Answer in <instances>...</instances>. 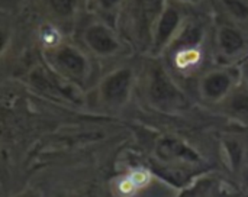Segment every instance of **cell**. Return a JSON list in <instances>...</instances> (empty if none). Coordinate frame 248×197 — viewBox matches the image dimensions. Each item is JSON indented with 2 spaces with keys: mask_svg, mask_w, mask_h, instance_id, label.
<instances>
[{
  "mask_svg": "<svg viewBox=\"0 0 248 197\" xmlns=\"http://www.w3.org/2000/svg\"><path fill=\"white\" fill-rule=\"evenodd\" d=\"M38 3L57 28L74 25L87 10V0H38Z\"/></svg>",
  "mask_w": 248,
  "mask_h": 197,
  "instance_id": "cell-7",
  "label": "cell"
},
{
  "mask_svg": "<svg viewBox=\"0 0 248 197\" xmlns=\"http://www.w3.org/2000/svg\"><path fill=\"white\" fill-rule=\"evenodd\" d=\"M214 45L219 58L237 65L248 57V30L221 19L214 30Z\"/></svg>",
  "mask_w": 248,
  "mask_h": 197,
  "instance_id": "cell-6",
  "label": "cell"
},
{
  "mask_svg": "<svg viewBox=\"0 0 248 197\" xmlns=\"http://www.w3.org/2000/svg\"><path fill=\"white\" fill-rule=\"evenodd\" d=\"M189 19V9L171 0H166L151 28L148 41V49L151 55L161 57L167 54L182 35Z\"/></svg>",
  "mask_w": 248,
  "mask_h": 197,
  "instance_id": "cell-3",
  "label": "cell"
},
{
  "mask_svg": "<svg viewBox=\"0 0 248 197\" xmlns=\"http://www.w3.org/2000/svg\"><path fill=\"white\" fill-rule=\"evenodd\" d=\"M92 55L81 46L68 41L45 48V60L64 80L73 84H86L93 73Z\"/></svg>",
  "mask_w": 248,
  "mask_h": 197,
  "instance_id": "cell-1",
  "label": "cell"
},
{
  "mask_svg": "<svg viewBox=\"0 0 248 197\" xmlns=\"http://www.w3.org/2000/svg\"><path fill=\"white\" fill-rule=\"evenodd\" d=\"M241 83L238 65H218L203 71L198 80L201 99L214 106H219Z\"/></svg>",
  "mask_w": 248,
  "mask_h": 197,
  "instance_id": "cell-5",
  "label": "cell"
},
{
  "mask_svg": "<svg viewBox=\"0 0 248 197\" xmlns=\"http://www.w3.org/2000/svg\"><path fill=\"white\" fill-rule=\"evenodd\" d=\"M212 4L222 20L248 30V0H212Z\"/></svg>",
  "mask_w": 248,
  "mask_h": 197,
  "instance_id": "cell-9",
  "label": "cell"
},
{
  "mask_svg": "<svg viewBox=\"0 0 248 197\" xmlns=\"http://www.w3.org/2000/svg\"><path fill=\"white\" fill-rule=\"evenodd\" d=\"M80 45L97 60H110L125 51V42L115 23L93 16L80 29Z\"/></svg>",
  "mask_w": 248,
  "mask_h": 197,
  "instance_id": "cell-2",
  "label": "cell"
},
{
  "mask_svg": "<svg viewBox=\"0 0 248 197\" xmlns=\"http://www.w3.org/2000/svg\"><path fill=\"white\" fill-rule=\"evenodd\" d=\"M171 1H174V3H177V4H180V6L186 7V9H193V7L202 6L206 0H171Z\"/></svg>",
  "mask_w": 248,
  "mask_h": 197,
  "instance_id": "cell-12",
  "label": "cell"
},
{
  "mask_svg": "<svg viewBox=\"0 0 248 197\" xmlns=\"http://www.w3.org/2000/svg\"><path fill=\"white\" fill-rule=\"evenodd\" d=\"M128 0H87V10L97 17L109 22H116L122 15Z\"/></svg>",
  "mask_w": 248,
  "mask_h": 197,
  "instance_id": "cell-10",
  "label": "cell"
},
{
  "mask_svg": "<svg viewBox=\"0 0 248 197\" xmlns=\"http://www.w3.org/2000/svg\"><path fill=\"white\" fill-rule=\"evenodd\" d=\"M240 77H241V84L248 87V57H246L240 64Z\"/></svg>",
  "mask_w": 248,
  "mask_h": 197,
  "instance_id": "cell-11",
  "label": "cell"
},
{
  "mask_svg": "<svg viewBox=\"0 0 248 197\" xmlns=\"http://www.w3.org/2000/svg\"><path fill=\"white\" fill-rule=\"evenodd\" d=\"M135 68L128 64L109 70L97 83L96 93L99 103L106 109L118 110L128 105L135 86Z\"/></svg>",
  "mask_w": 248,
  "mask_h": 197,
  "instance_id": "cell-4",
  "label": "cell"
},
{
  "mask_svg": "<svg viewBox=\"0 0 248 197\" xmlns=\"http://www.w3.org/2000/svg\"><path fill=\"white\" fill-rule=\"evenodd\" d=\"M218 107L228 119L241 125H248V87L240 83Z\"/></svg>",
  "mask_w": 248,
  "mask_h": 197,
  "instance_id": "cell-8",
  "label": "cell"
}]
</instances>
